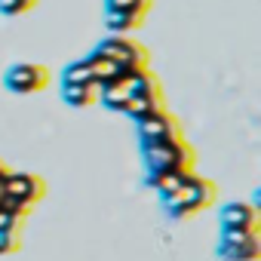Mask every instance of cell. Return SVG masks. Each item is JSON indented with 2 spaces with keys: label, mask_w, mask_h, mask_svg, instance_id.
I'll use <instances>...</instances> for the list:
<instances>
[{
  "label": "cell",
  "mask_w": 261,
  "mask_h": 261,
  "mask_svg": "<svg viewBox=\"0 0 261 261\" xmlns=\"http://www.w3.org/2000/svg\"><path fill=\"white\" fill-rule=\"evenodd\" d=\"M154 7V0H105V16H108V28L114 34H129L139 31L145 25L148 10Z\"/></svg>",
  "instance_id": "obj_5"
},
{
  "label": "cell",
  "mask_w": 261,
  "mask_h": 261,
  "mask_svg": "<svg viewBox=\"0 0 261 261\" xmlns=\"http://www.w3.org/2000/svg\"><path fill=\"white\" fill-rule=\"evenodd\" d=\"M218 218H221V227H233V230L258 233V227H261V212L252 203H227V206H221Z\"/></svg>",
  "instance_id": "obj_11"
},
{
  "label": "cell",
  "mask_w": 261,
  "mask_h": 261,
  "mask_svg": "<svg viewBox=\"0 0 261 261\" xmlns=\"http://www.w3.org/2000/svg\"><path fill=\"white\" fill-rule=\"evenodd\" d=\"M151 71H123L120 77H114L111 83H105L101 86V95H98V101L101 105H108L111 111H123V105L133 98L139 89H142V83H145V77H148Z\"/></svg>",
  "instance_id": "obj_8"
},
{
  "label": "cell",
  "mask_w": 261,
  "mask_h": 261,
  "mask_svg": "<svg viewBox=\"0 0 261 261\" xmlns=\"http://www.w3.org/2000/svg\"><path fill=\"white\" fill-rule=\"evenodd\" d=\"M7 172H10V169H7V166H4V163H0V175H7Z\"/></svg>",
  "instance_id": "obj_17"
},
{
  "label": "cell",
  "mask_w": 261,
  "mask_h": 261,
  "mask_svg": "<svg viewBox=\"0 0 261 261\" xmlns=\"http://www.w3.org/2000/svg\"><path fill=\"white\" fill-rule=\"evenodd\" d=\"M163 108H166L163 86H160V80H157L154 74H148L145 83H142V89L123 105V114H126V117H133V120H139V117L154 114V111H163Z\"/></svg>",
  "instance_id": "obj_10"
},
{
  "label": "cell",
  "mask_w": 261,
  "mask_h": 261,
  "mask_svg": "<svg viewBox=\"0 0 261 261\" xmlns=\"http://www.w3.org/2000/svg\"><path fill=\"white\" fill-rule=\"evenodd\" d=\"M191 172H178V169H166V172H148V185L160 194V197H166V194H172L185 178H188Z\"/></svg>",
  "instance_id": "obj_14"
},
{
  "label": "cell",
  "mask_w": 261,
  "mask_h": 261,
  "mask_svg": "<svg viewBox=\"0 0 261 261\" xmlns=\"http://www.w3.org/2000/svg\"><path fill=\"white\" fill-rule=\"evenodd\" d=\"M62 83H68V86H77V83H92V74H89L86 59H80V62L68 65V68H65V74H62Z\"/></svg>",
  "instance_id": "obj_15"
},
{
  "label": "cell",
  "mask_w": 261,
  "mask_h": 261,
  "mask_svg": "<svg viewBox=\"0 0 261 261\" xmlns=\"http://www.w3.org/2000/svg\"><path fill=\"white\" fill-rule=\"evenodd\" d=\"M163 200V209L172 215V218H194L197 212H203L206 206H212L215 200V185L197 172H191L172 194L160 197Z\"/></svg>",
  "instance_id": "obj_1"
},
{
  "label": "cell",
  "mask_w": 261,
  "mask_h": 261,
  "mask_svg": "<svg viewBox=\"0 0 261 261\" xmlns=\"http://www.w3.org/2000/svg\"><path fill=\"white\" fill-rule=\"evenodd\" d=\"M139 123V136H142V145H151V142H166V139H185L181 133V123L163 108V111H154V114H145L136 120Z\"/></svg>",
  "instance_id": "obj_9"
},
{
  "label": "cell",
  "mask_w": 261,
  "mask_h": 261,
  "mask_svg": "<svg viewBox=\"0 0 261 261\" xmlns=\"http://www.w3.org/2000/svg\"><path fill=\"white\" fill-rule=\"evenodd\" d=\"M218 255H221L224 261H258V258H261V243H258V233H252V230L221 227Z\"/></svg>",
  "instance_id": "obj_7"
},
{
  "label": "cell",
  "mask_w": 261,
  "mask_h": 261,
  "mask_svg": "<svg viewBox=\"0 0 261 261\" xmlns=\"http://www.w3.org/2000/svg\"><path fill=\"white\" fill-rule=\"evenodd\" d=\"M86 65H89L92 80H95V83H101V86H105V83H111L114 77H120V74H123L117 62H111V59H105V56H98V53L86 56Z\"/></svg>",
  "instance_id": "obj_13"
},
{
  "label": "cell",
  "mask_w": 261,
  "mask_h": 261,
  "mask_svg": "<svg viewBox=\"0 0 261 261\" xmlns=\"http://www.w3.org/2000/svg\"><path fill=\"white\" fill-rule=\"evenodd\" d=\"M37 4H40V0H0V13H4V16H25Z\"/></svg>",
  "instance_id": "obj_16"
},
{
  "label": "cell",
  "mask_w": 261,
  "mask_h": 261,
  "mask_svg": "<svg viewBox=\"0 0 261 261\" xmlns=\"http://www.w3.org/2000/svg\"><path fill=\"white\" fill-rule=\"evenodd\" d=\"M142 154H145L148 172H166V169L194 172V148L188 145V139L151 142V145H142Z\"/></svg>",
  "instance_id": "obj_3"
},
{
  "label": "cell",
  "mask_w": 261,
  "mask_h": 261,
  "mask_svg": "<svg viewBox=\"0 0 261 261\" xmlns=\"http://www.w3.org/2000/svg\"><path fill=\"white\" fill-rule=\"evenodd\" d=\"M43 191H46L43 178H37L31 172H7L4 175V203H0V209H10L19 218H25L43 200Z\"/></svg>",
  "instance_id": "obj_2"
},
{
  "label": "cell",
  "mask_w": 261,
  "mask_h": 261,
  "mask_svg": "<svg viewBox=\"0 0 261 261\" xmlns=\"http://www.w3.org/2000/svg\"><path fill=\"white\" fill-rule=\"evenodd\" d=\"M95 53L105 56V59H111V62H117L120 71H151V56H148V49H145L142 43H136V40L123 37V34H114V37L101 40V43L95 46Z\"/></svg>",
  "instance_id": "obj_4"
},
{
  "label": "cell",
  "mask_w": 261,
  "mask_h": 261,
  "mask_svg": "<svg viewBox=\"0 0 261 261\" xmlns=\"http://www.w3.org/2000/svg\"><path fill=\"white\" fill-rule=\"evenodd\" d=\"M98 95H101V83H95V80L92 83H77V86L62 83V98L71 108H89V105L98 101Z\"/></svg>",
  "instance_id": "obj_12"
},
{
  "label": "cell",
  "mask_w": 261,
  "mask_h": 261,
  "mask_svg": "<svg viewBox=\"0 0 261 261\" xmlns=\"http://www.w3.org/2000/svg\"><path fill=\"white\" fill-rule=\"evenodd\" d=\"M4 86L16 95H31L49 86V68L34 65V62H19L13 68H7L4 74Z\"/></svg>",
  "instance_id": "obj_6"
}]
</instances>
